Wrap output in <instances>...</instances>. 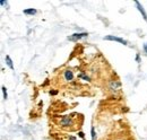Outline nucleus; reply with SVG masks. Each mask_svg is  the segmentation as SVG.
Wrapping results in <instances>:
<instances>
[{
    "label": "nucleus",
    "instance_id": "8",
    "mask_svg": "<svg viewBox=\"0 0 147 140\" xmlns=\"http://www.w3.org/2000/svg\"><path fill=\"white\" fill-rule=\"evenodd\" d=\"M36 13H37V10L34 9V8H28V9H25V10H24V14H25V15H28V16H34Z\"/></svg>",
    "mask_w": 147,
    "mask_h": 140
},
{
    "label": "nucleus",
    "instance_id": "14",
    "mask_svg": "<svg viewBox=\"0 0 147 140\" xmlns=\"http://www.w3.org/2000/svg\"><path fill=\"white\" fill-rule=\"evenodd\" d=\"M143 50H144V52L147 54V42L146 43H144V45H143Z\"/></svg>",
    "mask_w": 147,
    "mask_h": 140
},
{
    "label": "nucleus",
    "instance_id": "1",
    "mask_svg": "<svg viewBox=\"0 0 147 140\" xmlns=\"http://www.w3.org/2000/svg\"><path fill=\"white\" fill-rule=\"evenodd\" d=\"M74 124H75V121H74L73 116L70 115H63L59 122V125L61 128H71Z\"/></svg>",
    "mask_w": 147,
    "mask_h": 140
},
{
    "label": "nucleus",
    "instance_id": "16",
    "mask_svg": "<svg viewBox=\"0 0 147 140\" xmlns=\"http://www.w3.org/2000/svg\"><path fill=\"white\" fill-rule=\"evenodd\" d=\"M68 140H77V139H76V137H73V136H70V137L68 138Z\"/></svg>",
    "mask_w": 147,
    "mask_h": 140
},
{
    "label": "nucleus",
    "instance_id": "6",
    "mask_svg": "<svg viewBox=\"0 0 147 140\" xmlns=\"http://www.w3.org/2000/svg\"><path fill=\"white\" fill-rule=\"evenodd\" d=\"M135 5H136V7H137V9H138V11L143 15V18L145 19L147 22V13L145 11V9H144V7H143V5L139 2V1H135Z\"/></svg>",
    "mask_w": 147,
    "mask_h": 140
},
{
    "label": "nucleus",
    "instance_id": "5",
    "mask_svg": "<svg viewBox=\"0 0 147 140\" xmlns=\"http://www.w3.org/2000/svg\"><path fill=\"white\" fill-rule=\"evenodd\" d=\"M63 80L65 81H67V83H70V81H73L74 80V72H73V70H70V69H66L65 71H63Z\"/></svg>",
    "mask_w": 147,
    "mask_h": 140
},
{
    "label": "nucleus",
    "instance_id": "9",
    "mask_svg": "<svg viewBox=\"0 0 147 140\" xmlns=\"http://www.w3.org/2000/svg\"><path fill=\"white\" fill-rule=\"evenodd\" d=\"M78 78H80V79H83V80H85V81H91L90 76H88L87 73H85V72L79 73V75H78Z\"/></svg>",
    "mask_w": 147,
    "mask_h": 140
},
{
    "label": "nucleus",
    "instance_id": "2",
    "mask_svg": "<svg viewBox=\"0 0 147 140\" xmlns=\"http://www.w3.org/2000/svg\"><path fill=\"white\" fill-rule=\"evenodd\" d=\"M122 86V84H121V81L119 80V79H110L109 81H108V87L110 90L112 92H118V90H120V88Z\"/></svg>",
    "mask_w": 147,
    "mask_h": 140
},
{
    "label": "nucleus",
    "instance_id": "11",
    "mask_svg": "<svg viewBox=\"0 0 147 140\" xmlns=\"http://www.w3.org/2000/svg\"><path fill=\"white\" fill-rule=\"evenodd\" d=\"M91 137H92V140H96V132H95L94 127L91 128Z\"/></svg>",
    "mask_w": 147,
    "mask_h": 140
},
{
    "label": "nucleus",
    "instance_id": "17",
    "mask_svg": "<svg viewBox=\"0 0 147 140\" xmlns=\"http://www.w3.org/2000/svg\"><path fill=\"white\" fill-rule=\"evenodd\" d=\"M57 93H58L57 90H52V92H50V94H51V95H55Z\"/></svg>",
    "mask_w": 147,
    "mask_h": 140
},
{
    "label": "nucleus",
    "instance_id": "10",
    "mask_svg": "<svg viewBox=\"0 0 147 140\" xmlns=\"http://www.w3.org/2000/svg\"><path fill=\"white\" fill-rule=\"evenodd\" d=\"M1 90H2V95H3V100H7L8 98V94H7V88L5 86L1 87Z\"/></svg>",
    "mask_w": 147,
    "mask_h": 140
},
{
    "label": "nucleus",
    "instance_id": "3",
    "mask_svg": "<svg viewBox=\"0 0 147 140\" xmlns=\"http://www.w3.org/2000/svg\"><path fill=\"white\" fill-rule=\"evenodd\" d=\"M87 36H88V33H86V32H78L73 35H69L67 38H68V41H71V42H78L79 40L87 37Z\"/></svg>",
    "mask_w": 147,
    "mask_h": 140
},
{
    "label": "nucleus",
    "instance_id": "4",
    "mask_svg": "<svg viewBox=\"0 0 147 140\" xmlns=\"http://www.w3.org/2000/svg\"><path fill=\"white\" fill-rule=\"evenodd\" d=\"M104 40L107 41H114V42H119L120 44H123V45H128V41L121 38V37H118V36H114V35H107L104 37Z\"/></svg>",
    "mask_w": 147,
    "mask_h": 140
},
{
    "label": "nucleus",
    "instance_id": "7",
    "mask_svg": "<svg viewBox=\"0 0 147 140\" xmlns=\"http://www.w3.org/2000/svg\"><path fill=\"white\" fill-rule=\"evenodd\" d=\"M5 61H6V65H7V66H8L10 69L14 70V68H15V67H14L13 60H11V58H10L9 55H6V57H5Z\"/></svg>",
    "mask_w": 147,
    "mask_h": 140
},
{
    "label": "nucleus",
    "instance_id": "13",
    "mask_svg": "<svg viewBox=\"0 0 147 140\" xmlns=\"http://www.w3.org/2000/svg\"><path fill=\"white\" fill-rule=\"evenodd\" d=\"M0 5H1L2 7H5V6H7V5H8V1H5V0H1V1H0Z\"/></svg>",
    "mask_w": 147,
    "mask_h": 140
},
{
    "label": "nucleus",
    "instance_id": "12",
    "mask_svg": "<svg viewBox=\"0 0 147 140\" xmlns=\"http://www.w3.org/2000/svg\"><path fill=\"white\" fill-rule=\"evenodd\" d=\"M78 137H79V138H82V139H84V138H85L84 132H83V131H79V132H78Z\"/></svg>",
    "mask_w": 147,
    "mask_h": 140
},
{
    "label": "nucleus",
    "instance_id": "15",
    "mask_svg": "<svg viewBox=\"0 0 147 140\" xmlns=\"http://www.w3.org/2000/svg\"><path fill=\"white\" fill-rule=\"evenodd\" d=\"M136 61L137 62H140V55H139V53H137V55H136Z\"/></svg>",
    "mask_w": 147,
    "mask_h": 140
}]
</instances>
